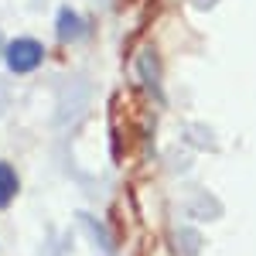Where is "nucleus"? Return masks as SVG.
<instances>
[{"label": "nucleus", "mask_w": 256, "mask_h": 256, "mask_svg": "<svg viewBox=\"0 0 256 256\" xmlns=\"http://www.w3.org/2000/svg\"><path fill=\"white\" fill-rule=\"evenodd\" d=\"M79 34H82L79 18H76L72 10H62V14H58V38L62 41H76Z\"/></svg>", "instance_id": "7ed1b4c3"}, {"label": "nucleus", "mask_w": 256, "mask_h": 256, "mask_svg": "<svg viewBox=\"0 0 256 256\" xmlns=\"http://www.w3.org/2000/svg\"><path fill=\"white\" fill-rule=\"evenodd\" d=\"M18 195V174L10 164H0V208H7Z\"/></svg>", "instance_id": "f03ea898"}, {"label": "nucleus", "mask_w": 256, "mask_h": 256, "mask_svg": "<svg viewBox=\"0 0 256 256\" xmlns=\"http://www.w3.org/2000/svg\"><path fill=\"white\" fill-rule=\"evenodd\" d=\"M44 58V48H41L34 38H18L7 44V68L10 72H18V76H28V72H34Z\"/></svg>", "instance_id": "f257e3e1"}]
</instances>
